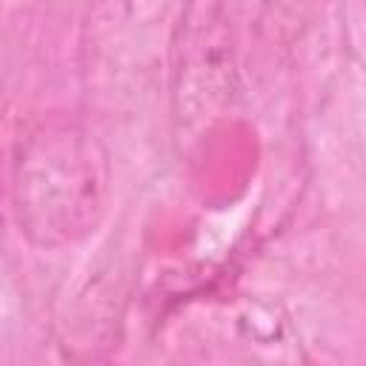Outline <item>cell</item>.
<instances>
[{
  "instance_id": "7a4b0ae2",
  "label": "cell",
  "mask_w": 366,
  "mask_h": 366,
  "mask_svg": "<svg viewBox=\"0 0 366 366\" xmlns=\"http://www.w3.org/2000/svg\"><path fill=\"white\" fill-rule=\"evenodd\" d=\"M220 6H189L174 31V114L186 126L220 117L232 100V31Z\"/></svg>"
},
{
  "instance_id": "6da1fadb",
  "label": "cell",
  "mask_w": 366,
  "mask_h": 366,
  "mask_svg": "<svg viewBox=\"0 0 366 366\" xmlns=\"http://www.w3.org/2000/svg\"><path fill=\"white\" fill-rule=\"evenodd\" d=\"M109 197V152L80 117L54 112L20 137L11 160V212L29 243H80L103 223Z\"/></svg>"
}]
</instances>
